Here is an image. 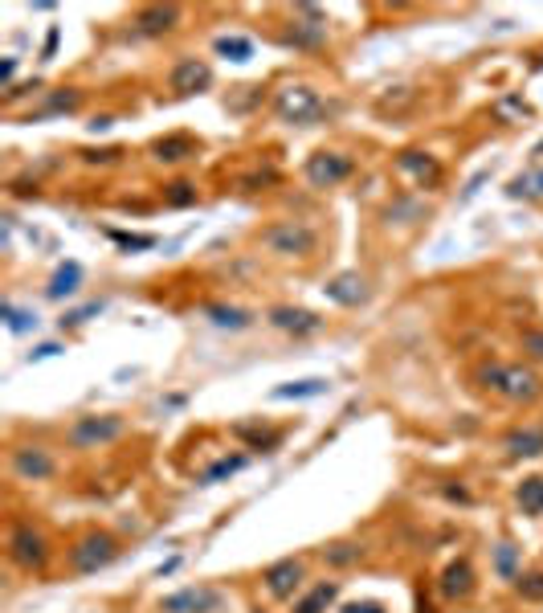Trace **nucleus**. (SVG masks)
<instances>
[{"label":"nucleus","mask_w":543,"mask_h":613,"mask_svg":"<svg viewBox=\"0 0 543 613\" xmlns=\"http://www.w3.org/2000/svg\"><path fill=\"white\" fill-rule=\"evenodd\" d=\"M482 384H486L490 392H499L503 401H515V405L535 401L543 392L539 373L527 365H490V368H482Z\"/></svg>","instance_id":"f257e3e1"},{"label":"nucleus","mask_w":543,"mask_h":613,"mask_svg":"<svg viewBox=\"0 0 543 613\" xmlns=\"http://www.w3.org/2000/svg\"><path fill=\"white\" fill-rule=\"evenodd\" d=\"M262 241H266L274 254H286V258H307V254H315V230H307V225L298 221H278L270 225L266 233H262Z\"/></svg>","instance_id":"f03ea898"},{"label":"nucleus","mask_w":543,"mask_h":613,"mask_svg":"<svg viewBox=\"0 0 543 613\" xmlns=\"http://www.w3.org/2000/svg\"><path fill=\"white\" fill-rule=\"evenodd\" d=\"M115 556H119V544H115V536H107V532H90L70 548V560H74V569L78 572L107 569Z\"/></svg>","instance_id":"7ed1b4c3"},{"label":"nucleus","mask_w":543,"mask_h":613,"mask_svg":"<svg viewBox=\"0 0 543 613\" xmlns=\"http://www.w3.org/2000/svg\"><path fill=\"white\" fill-rule=\"evenodd\" d=\"M274 111L286 119V123H311V119H319L323 103L311 86H282L274 98Z\"/></svg>","instance_id":"20e7f679"},{"label":"nucleus","mask_w":543,"mask_h":613,"mask_svg":"<svg viewBox=\"0 0 543 613\" xmlns=\"http://www.w3.org/2000/svg\"><path fill=\"white\" fill-rule=\"evenodd\" d=\"M221 605V593L213 585H192V589H180V593L164 597L160 613H213Z\"/></svg>","instance_id":"39448f33"},{"label":"nucleus","mask_w":543,"mask_h":613,"mask_svg":"<svg viewBox=\"0 0 543 613\" xmlns=\"http://www.w3.org/2000/svg\"><path fill=\"white\" fill-rule=\"evenodd\" d=\"M9 552H13V560H17L21 569H41L45 560H49V544H45V536L37 532V527H29V524H21L17 532H13Z\"/></svg>","instance_id":"423d86ee"},{"label":"nucleus","mask_w":543,"mask_h":613,"mask_svg":"<svg viewBox=\"0 0 543 613\" xmlns=\"http://www.w3.org/2000/svg\"><path fill=\"white\" fill-rule=\"evenodd\" d=\"M348 176H352V160L339 156V151H315L311 160H307V180H311L315 188H331Z\"/></svg>","instance_id":"0eeeda50"},{"label":"nucleus","mask_w":543,"mask_h":613,"mask_svg":"<svg viewBox=\"0 0 543 613\" xmlns=\"http://www.w3.org/2000/svg\"><path fill=\"white\" fill-rule=\"evenodd\" d=\"M396 172L409 176L417 188H437L441 185V164H437L429 151H401V156H396Z\"/></svg>","instance_id":"6e6552de"},{"label":"nucleus","mask_w":543,"mask_h":613,"mask_svg":"<svg viewBox=\"0 0 543 613\" xmlns=\"http://www.w3.org/2000/svg\"><path fill=\"white\" fill-rule=\"evenodd\" d=\"M123 434V421L119 418H78L70 429V442L74 446H102V442H115V437Z\"/></svg>","instance_id":"1a4fd4ad"},{"label":"nucleus","mask_w":543,"mask_h":613,"mask_svg":"<svg viewBox=\"0 0 543 613\" xmlns=\"http://www.w3.org/2000/svg\"><path fill=\"white\" fill-rule=\"evenodd\" d=\"M209 82H213V70H209V62H200V58H184V62H176V70H172V90H176V95H200Z\"/></svg>","instance_id":"9d476101"},{"label":"nucleus","mask_w":543,"mask_h":613,"mask_svg":"<svg viewBox=\"0 0 543 613\" xmlns=\"http://www.w3.org/2000/svg\"><path fill=\"white\" fill-rule=\"evenodd\" d=\"M262 581H266L270 597H290L298 589V581H303V564L298 560H278V564H270L262 572Z\"/></svg>","instance_id":"9b49d317"},{"label":"nucleus","mask_w":543,"mask_h":613,"mask_svg":"<svg viewBox=\"0 0 543 613\" xmlns=\"http://www.w3.org/2000/svg\"><path fill=\"white\" fill-rule=\"evenodd\" d=\"M270 323L282 331H294V336H311V331L323 328V320L315 311H303V307H274L270 311Z\"/></svg>","instance_id":"f8f14e48"},{"label":"nucleus","mask_w":543,"mask_h":613,"mask_svg":"<svg viewBox=\"0 0 543 613\" xmlns=\"http://www.w3.org/2000/svg\"><path fill=\"white\" fill-rule=\"evenodd\" d=\"M323 291H327V299L339 302V307H360V302L368 299V283L360 275H339V278H331Z\"/></svg>","instance_id":"ddd939ff"},{"label":"nucleus","mask_w":543,"mask_h":613,"mask_svg":"<svg viewBox=\"0 0 543 613\" xmlns=\"http://www.w3.org/2000/svg\"><path fill=\"white\" fill-rule=\"evenodd\" d=\"M13 471L21 479H49L54 474V458L45 450H13Z\"/></svg>","instance_id":"4468645a"},{"label":"nucleus","mask_w":543,"mask_h":613,"mask_svg":"<svg viewBox=\"0 0 543 613\" xmlns=\"http://www.w3.org/2000/svg\"><path fill=\"white\" fill-rule=\"evenodd\" d=\"M507 454L511 458H539L543 454V426H523L507 434Z\"/></svg>","instance_id":"2eb2a0df"},{"label":"nucleus","mask_w":543,"mask_h":613,"mask_svg":"<svg viewBox=\"0 0 543 613\" xmlns=\"http://www.w3.org/2000/svg\"><path fill=\"white\" fill-rule=\"evenodd\" d=\"M180 21V9L176 5H152V9H139V17H135V25L143 29V33H168L172 25Z\"/></svg>","instance_id":"dca6fc26"},{"label":"nucleus","mask_w":543,"mask_h":613,"mask_svg":"<svg viewBox=\"0 0 543 613\" xmlns=\"http://www.w3.org/2000/svg\"><path fill=\"white\" fill-rule=\"evenodd\" d=\"M152 156L160 164H180V160H188V156H196V143L188 140V135H164V140L152 143Z\"/></svg>","instance_id":"f3484780"},{"label":"nucleus","mask_w":543,"mask_h":613,"mask_svg":"<svg viewBox=\"0 0 543 613\" xmlns=\"http://www.w3.org/2000/svg\"><path fill=\"white\" fill-rule=\"evenodd\" d=\"M441 593L454 597V601H462V597L474 593V569L466 564V560H458V564H450L446 577H441Z\"/></svg>","instance_id":"a211bd4d"},{"label":"nucleus","mask_w":543,"mask_h":613,"mask_svg":"<svg viewBox=\"0 0 543 613\" xmlns=\"http://www.w3.org/2000/svg\"><path fill=\"white\" fill-rule=\"evenodd\" d=\"M507 196L511 201H543V168L519 172V176L507 185Z\"/></svg>","instance_id":"6ab92c4d"},{"label":"nucleus","mask_w":543,"mask_h":613,"mask_svg":"<svg viewBox=\"0 0 543 613\" xmlns=\"http://www.w3.org/2000/svg\"><path fill=\"white\" fill-rule=\"evenodd\" d=\"M515 503L523 507V516H543V479H523L515 491Z\"/></svg>","instance_id":"aec40b11"},{"label":"nucleus","mask_w":543,"mask_h":613,"mask_svg":"<svg viewBox=\"0 0 543 613\" xmlns=\"http://www.w3.org/2000/svg\"><path fill=\"white\" fill-rule=\"evenodd\" d=\"M82 283V266L78 262H66L62 270L54 275V283H49V299H66V294H74Z\"/></svg>","instance_id":"412c9836"},{"label":"nucleus","mask_w":543,"mask_h":613,"mask_svg":"<svg viewBox=\"0 0 543 613\" xmlns=\"http://www.w3.org/2000/svg\"><path fill=\"white\" fill-rule=\"evenodd\" d=\"M213 50L221 58H229V62H250V58H254V41H250V37H217Z\"/></svg>","instance_id":"4be33fe9"},{"label":"nucleus","mask_w":543,"mask_h":613,"mask_svg":"<svg viewBox=\"0 0 543 613\" xmlns=\"http://www.w3.org/2000/svg\"><path fill=\"white\" fill-rule=\"evenodd\" d=\"M335 597H339V585H331V581H327V585H319L311 597H303V601L294 605V613H323L331 601H335Z\"/></svg>","instance_id":"5701e85b"},{"label":"nucleus","mask_w":543,"mask_h":613,"mask_svg":"<svg viewBox=\"0 0 543 613\" xmlns=\"http://www.w3.org/2000/svg\"><path fill=\"white\" fill-rule=\"evenodd\" d=\"M209 320L217 323V328H250V311H241V307H209Z\"/></svg>","instance_id":"b1692460"},{"label":"nucleus","mask_w":543,"mask_h":613,"mask_svg":"<svg viewBox=\"0 0 543 613\" xmlns=\"http://www.w3.org/2000/svg\"><path fill=\"white\" fill-rule=\"evenodd\" d=\"M327 392V381H298V384H282L274 389V401H290V397H319Z\"/></svg>","instance_id":"393cba45"},{"label":"nucleus","mask_w":543,"mask_h":613,"mask_svg":"<svg viewBox=\"0 0 543 613\" xmlns=\"http://www.w3.org/2000/svg\"><path fill=\"white\" fill-rule=\"evenodd\" d=\"M164 201L176 204V209H184V204H196V188L188 185V180H176V185L164 188Z\"/></svg>","instance_id":"a878e982"},{"label":"nucleus","mask_w":543,"mask_h":613,"mask_svg":"<svg viewBox=\"0 0 543 613\" xmlns=\"http://www.w3.org/2000/svg\"><path fill=\"white\" fill-rule=\"evenodd\" d=\"M111 241L123 249H152L156 246L152 233H123V230H111Z\"/></svg>","instance_id":"bb28decb"},{"label":"nucleus","mask_w":543,"mask_h":613,"mask_svg":"<svg viewBox=\"0 0 543 613\" xmlns=\"http://www.w3.org/2000/svg\"><path fill=\"white\" fill-rule=\"evenodd\" d=\"M515 585L527 601H543V572H527V577H519Z\"/></svg>","instance_id":"cd10ccee"},{"label":"nucleus","mask_w":543,"mask_h":613,"mask_svg":"<svg viewBox=\"0 0 543 613\" xmlns=\"http://www.w3.org/2000/svg\"><path fill=\"white\" fill-rule=\"evenodd\" d=\"M323 556H327L331 564H356V560H360V548H356V544H331V548L323 552Z\"/></svg>","instance_id":"c85d7f7f"},{"label":"nucleus","mask_w":543,"mask_h":613,"mask_svg":"<svg viewBox=\"0 0 543 613\" xmlns=\"http://www.w3.org/2000/svg\"><path fill=\"white\" fill-rule=\"evenodd\" d=\"M241 466H245V458H225V463H217L213 471H205V482H221V479H229V474H237Z\"/></svg>","instance_id":"c756f323"},{"label":"nucleus","mask_w":543,"mask_h":613,"mask_svg":"<svg viewBox=\"0 0 543 613\" xmlns=\"http://www.w3.org/2000/svg\"><path fill=\"white\" fill-rule=\"evenodd\" d=\"M4 320H9V328L13 331H29V328H37V320L29 311H17L13 302H4Z\"/></svg>","instance_id":"7c9ffc66"},{"label":"nucleus","mask_w":543,"mask_h":613,"mask_svg":"<svg viewBox=\"0 0 543 613\" xmlns=\"http://www.w3.org/2000/svg\"><path fill=\"white\" fill-rule=\"evenodd\" d=\"M123 151L119 148H102V151H82V160L86 164H111V160H119Z\"/></svg>","instance_id":"2f4dec72"},{"label":"nucleus","mask_w":543,"mask_h":613,"mask_svg":"<svg viewBox=\"0 0 543 613\" xmlns=\"http://www.w3.org/2000/svg\"><path fill=\"white\" fill-rule=\"evenodd\" d=\"M523 352H531L535 360H543V331H523Z\"/></svg>","instance_id":"473e14b6"},{"label":"nucleus","mask_w":543,"mask_h":613,"mask_svg":"<svg viewBox=\"0 0 543 613\" xmlns=\"http://www.w3.org/2000/svg\"><path fill=\"white\" fill-rule=\"evenodd\" d=\"M499 572L503 577H515V548H511V544L499 548Z\"/></svg>","instance_id":"72a5a7b5"},{"label":"nucleus","mask_w":543,"mask_h":613,"mask_svg":"<svg viewBox=\"0 0 543 613\" xmlns=\"http://www.w3.org/2000/svg\"><path fill=\"white\" fill-rule=\"evenodd\" d=\"M54 111H70V107H78V90H70V95H58L54 103H49Z\"/></svg>","instance_id":"f704fd0d"},{"label":"nucleus","mask_w":543,"mask_h":613,"mask_svg":"<svg viewBox=\"0 0 543 613\" xmlns=\"http://www.w3.org/2000/svg\"><path fill=\"white\" fill-rule=\"evenodd\" d=\"M343 613H384V609H380V605H372V601H368V605H348V609H343Z\"/></svg>","instance_id":"c9c22d12"},{"label":"nucleus","mask_w":543,"mask_h":613,"mask_svg":"<svg viewBox=\"0 0 543 613\" xmlns=\"http://www.w3.org/2000/svg\"><path fill=\"white\" fill-rule=\"evenodd\" d=\"M54 45H58V29H49V37H45V58L54 54Z\"/></svg>","instance_id":"e433bc0d"}]
</instances>
